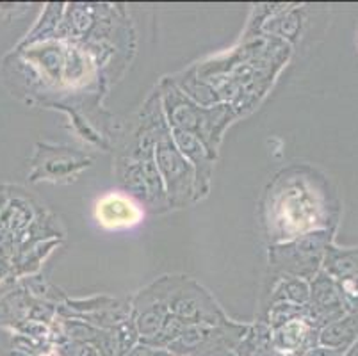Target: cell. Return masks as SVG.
<instances>
[{
	"mask_svg": "<svg viewBox=\"0 0 358 356\" xmlns=\"http://www.w3.org/2000/svg\"><path fill=\"white\" fill-rule=\"evenodd\" d=\"M52 351L55 356H100L99 351L91 344H84V342H71L64 341L59 344L52 346Z\"/></svg>",
	"mask_w": 358,
	"mask_h": 356,
	"instance_id": "16",
	"label": "cell"
},
{
	"mask_svg": "<svg viewBox=\"0 0 358 356\" xmlns=\"http://www.w3.org/2000/svg\"><path fill=\"white\" fill-rule=\"evenodd\" d=\"M250 325L224 321L223 325L185 326L180 337L169 346L168 351L173 356H216L234 351Z\"/></svg>",
	"mask_w": 358,
	"mask_h": 356,
	"instance_id": "5",
	"label": "cell"
},
{
	"mask_svg": "<svg viewBox=\"0 0 358 356\" xmlns=\"http://www.w3.org/2000/svg\"><path fill=\"white\" fill-rule=\"evenodd\" d=\"M269 289L264 292L260 313L275 303H294L307 306L310 296V283L294 276H269Z\"/></svg>",
	"mask_w": 358,
	"mask_h": 356,
	"instance_id": "11",
	"label": "cell"
},
{
	"mask_svg": "<svg viewBox=\"0 0 358 356\" xmlns=\"http://www.w3.org/2000/svg\"><path fill=\"white\" fill-rule=\"evenodd\" d=\"M358 341V313L348 312L337 321L319 329V346L346 355Z\"/></svg>",
	"mask_w": 358,
	"mask_h": 356,
	"instance_id": "12",
	"label": "cell"
},
{
	"mask_svg": "<svg viewBox=\"0 0 358 356\" xmlns=\"http://www.w3.org/2000/svg\"><path fill=\"white\" fill-rule=\"evenodd\" d=\"M93 159L80 150L38 143L31 159V182L73 180L84 169L91 168Z\"/></svg>",
	"mask_w": 358,
	"mask_h": 356,
	"instance_id": "6",
	"label": "cell"
},
{
	"mask_svg": "<svg viewBox=\"0 0 358 356\" xmlns=\"http://www.w3.org/2000/svg\"><path fill=\"white\" fill-rule=\"evenodd\" d=\"M236 356H275L273 351L271 328L266 322L255 321L234 349Z\"/></svg>",
	"mask_w": 358,
	"mask_h": 356,
	"instance_id": "14",
	"label": "cell"
},
{
	"mask_svg": "<svg viewBox=\"0 0 358 356\" xmlns=\"http://www.w3.org/2000/svg\"><path fill=\"white\" fill-rule=\"evenodd\" d=\"M343 294L335 278L327 271H319L310 282V296L307 303V318L317 329L346 315Z\"/></svg>",
	"mask_w": 358,
	"mask_h": 356,
	"instance_id": "7",
	"label": "cell"
},
{
	"mask_svg": "<svg viewBox=\"0 0 358 356\" xmlns=\"http://www.w3.org/2000/svg\"><path fill=\"white\" fill-rule=\"evenodd\" d=\"M15 282H16V276L11 264L0 257V287H4L6 283H15Z\"/></svg>",
	"mask_w": 358,
	"mask_h": 356,
	"instance_id": "18",
	"label": "cell"
},
{
	"mask_svg": "<svg viewBox=\"0 0 358 356\" xmlns=\"http://www.w3.org/2000/svg\"><path fill=\"white\" fill-rule=\"evenodd\" d=\"M143 208L138 201L122 192H109L95 205V218L106 230H127L141 223Z\"/></svg>",
	"mask_w": 358,
	"mask_h": 356,
	"instance_id": "9",
	"label": "cell"
},
{
	"mask_svg": "<svg viewBox=\"0 0 358 356\" xmlns=\"http://www.w3.org/2000/svg\"><path fill=\"white\" fill-rule=\"evenodd\" d=\"M150 285L161 296L169 313L185 326H216L229 321L209 290L203 289L189 276L184 274L161 276Z\"/></svg>",
	"mask_w": 358,
	"mask_h": 356,
	"instance_id": "2",
	"label": "cell"
},
{
	"mask_svg": "<svg viewBox=\"0 0 358 356\" xmlns=\"http://www.w3.org/2000/svg\"><path fill=\"white\" fill-rule=\"evenodd\" d=\"M303 356H344V355L343 353L334 351V349L323 348V346H315V348H312L310 351L305 353Z\"/></svg>",
	"mask_w": 358,
	"mask_h": 356,
	"instance_id": "19",
	"label": "cell"
},
{
	"mask_svg": "<svg viewBox=\"0 0 358 356\" xmlns=\"http://www.w3.org/2000/svg\"><path fill=\"white\" fill-rule=\"evenodd\" d=\"M171 137H173L175 145L180 150L182 155L193 166L194 176H196V200H201L210 189V178H213L216 157L205 148L203 143L193 134L171 130Z\"/></svg>",
	"mask_w": 358,
	"mask_h": 356,
	"instance_id": "10",
	"label": "cell"
},
{
	"mask_svg": "<svg viewBox=\"0 0 358 356\" xmlns=\"http://www.w3.org/2000/svg\"><path fill=\"white\" fill-rule=\"evenodd\" d=\"M271 339L275 356H303L319 346V329L305 315L273 328Z\"/></svg>",
	"mask_w": 358,
	"mask_h": 356,
	"instance_id": "8",
	"label": "cell"
},
{
	"mask_svg": "<svg viewBox=\"0 0 358 356\" xmlns=\"http://www.w3.org/2000/svg\"><path fill=\"white\" fill-rule=\"evenodd\" d=\"M157 91L169 129L193 134L216 157L224 129L237 116L232 107L229 104L201 106L187 97L171 78H164Z\"/></svg>",
	"mask_w": 358,
	"mask_h": 356,
	"instance_id": "1",
	"label": "cell"
},
{
	"mask_svg": "<svg viewBox=\"0 0 358 356\" xmlns=\"http://www.w3.org/2000/svg\"><path fill=\"white\" fill-rule=\"evenodd\" d=\"M154 152L169 208H184L198 201L194 169L175 145L168 122L159 127Z\"/></svg>",
	"mask_w": 358,
	"mask_h": 356,
	"instance_id": "3",
	"label": "cell"
},
{
	"mask_svg": "<svg viewBox=\"0 0 358 356\" xmlns=\"http://www.w3.org/2000/svg\"><path fill=\"white\" fill-rule=\"evenodd\" d=\"M139 344V333L132 318L120 322L115 328L103 329L96 351L100 356H125Z\"/></svg>",
	"mask_w": 358,
	"mask_h": 356,
	"instance_id": "13",
	"label": "cell"
},
{
	"mask_svg": "<svg viewBox=\"0 0 358 356\" xmlns=\"http://www.w3.org/2000/svg\"><path fill=\"white\" fill-rule=\"evenodd\" d=\"M264 31L271 32V34H278L282 38H294L299 32V27H301V20H299L298 13L289 11L287 15L276 16L273 18V24H262Z\"/></svg>",
	"mask_w": 358,
	"mask_h": 356,
	"instance_id": "15",
	"label": "cell"
},
{
	"mask_svg": "<svg viewBox=\"0 0 358 356\" xmlns=\"http://www.w3.org/2000/svg\"><path fill=\"white\" fill-rule=\"evenodd\" d=\"M344 356H358V341L351 346V349Z\"/></svg>",
	"mask_w": 358,
	"mask_h": 356,
	"instance_id": "20",
	"label": "cell"
},
{
	"mask_svg": "<svg viewBox=\"0 0 358 356\" xmlns=\"http://www.w3.org/2000/svg\"><path fill=\"white\" fill-rule=\"evenodd\" d=\"M125 356H173V355H171L169 351H166V349H155L145 344H138L132 351L127 353Z\"/></svg>",
	"mask_w": 358,
	"mask_h": 356,
	"instance_id": "17",
	"label": "cell"
},
{
	"mask_svg": "<svg viewBox=\"0 0 358 356\" xmlns=\"http://www.w3.org/2000/svg\"><path fill=\"white\" fill-rule=\"evenodd\" d=\"M328 246L330 234L327 230H314L298 239L273 244L269 248L271 276H294L308 282L323 266Z\"/></svg>",
	"mask_w": 358,
	"mask_h": 356,
	"instance_id": "4",
	"label": "cell"
}]
</instances>
